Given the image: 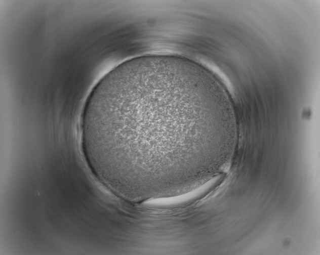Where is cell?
I'll list each match as a JSON object with an SVG mask.
<instances>
[{
    "mask_svg": "<svg viewBox=\"0 0 320 255\" xmlns=\"http://www.w3.org/2000/svg\"><path fill=\"white\" fill-rule=\"evenodd\" d=\"M213 106L203 76L186 61L159 54L127 60L99 81L86 102L85 159L95 175L118 190L177 188L202 166L204 143L191 123L208 119Z\"/></svg>",
    "mask_w": 320,
    "mask_h": 255,
    "instance_id": "1",
    "label": "cell"
}]
</instances>
